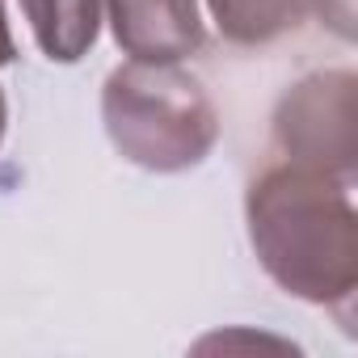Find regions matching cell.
I'll list each match as a JSON object with an SVG mask.
<instances>
[{
    "instance_id": "1",
    "label": "cell",
    "mask_w": 358,
    "mask_h": 358,
    "mask_svg": "<svg viewBox=\"0 0 358 358\" xmlns=\"http://www.w3.org/2000/svg\"><path fill=\"white\" fill-rule=\"evenodd\" d=\"M354 182L299 164H270L245 194L249 245L262 270L295 299L350 308L358 291V211Z\"/></svg>"
},
{
    "instance_id": "2",
    "label": "cell",
    "mask_w": 358,
    "mask_h": 358,
    "mask_svg": "<svg viewBox=\"0 0 358 358\" xmlns=\"http://www.w3.org/2000/svg\"><path fill=\"white\" fill-rule=\"evenodd\" d=\"M101 122L114 152L148 173H186L220 143V110L182 64H118L101 89Z\"/></svg>"
},
{
    "instance_id": "3",
    "label": "cell",
    "mask_w": 358,
    "mask_h": 358,
    "mask_svg": "<svg viewBox=\"0 0 358 358\" xmlns=\"http://www.w3.org/2000/svg\"><path fill=\"white\" fill-rule=\"evenodd\" d=\"M278 160L354 182L358 164V76L350 68L308 72L295 80L270 118Z\"/></svg>"
},
{
    "instance_id": "4",
    "label": "cell",
    "mask_w": 358,
    "mask_h": 358,
    "mask_svg": "<svg viewBox=\"0 0 358 358\" xmlns=\"http://www.w3.org/2000/svg\"><path fill=\"white\" fill-rule=\"evenodd\" d=\"M110 30L122 55L177 64L203 47V13L199 0H106Z\"/></svg>"
},
{
    "instance_id": "5",
    "label": "cell",
    "mask_w": 358,
    "mask_h": 358,
    "mask_svg": "<svg viewBox=\"0 0 358 358\" xmlns=\"http://www.w3.org/2000/svg\"><path fill=\"white\" fill-rule=\"evenodd\" d=\"M106 0H22L38 51L51 64H76L93 51Z\"/></svg>"
},
{
    "instance_id": "6",
    "label": "cell",
    "mask_w": 358,
    "mask_h": 358,
    "mask_svg": "<svg viewBox=\"0 0 358 358\" xmlns=\"http://www.w3.org/2000/svg\"><path fill=\"white\" fill-rule=\"evenodd\" d=\"M316 0H207L215 30L236 47H266L282 34H295Z\"/></svg>"
},
{
    "instance_id": "7",
    "label": "cell",
    "mask_w": 358,
    "mask_h": 358,
    "mask_svg": "<svg viewBox=\"0 0 358 358\" xmlns=\"http://www.w3.org/2000/svg\"><path fill=\"white\" fill-rule=\"evenodd\" d=\"M13 59H17V43L5 17V0H0V68H9ZM5 127H9V101H5V89H0V143H5Z\"/></svg>"
},
{
    "instance_id": "8",
    "label": "cell",
    "mask_w": 358,
    "mask_h": 358,
    "mask_svg": "<svg viewBox=\"0 0 358 358\" xmlns=\"http://www.w3.org/2000/svg\"><path fill=\"white\" fill-rule=\"evenodd\" d=\"M341 38H354V0H316V9Z\"/></svg>"
}]
</instances>
